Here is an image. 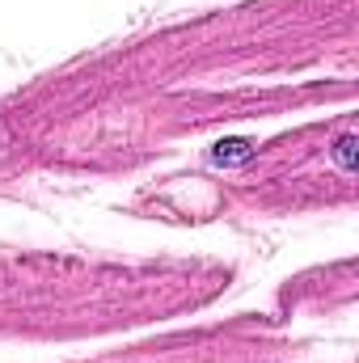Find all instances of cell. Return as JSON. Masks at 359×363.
I'll return each instance as SVG.
<instances>
[{
  "label": "cell",
  "instance_id": "cell-1",
  "mask_svg": "<svg viewBox=\"0 0 359 363\" xmlns=\"http://www.w3.org/2000/svg\"><path fill=\"white\" fill-rule=\"evenodd\" d=\"M254 157V144L250 140H220L216 148H211V161L216 165H241V161H250Z\"/></svg>",
  "mask_w": 359,
  "mask_h": 363
}]
</instances>
